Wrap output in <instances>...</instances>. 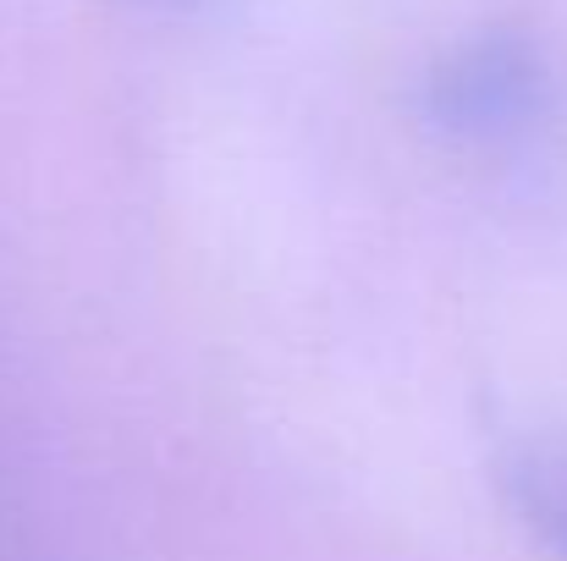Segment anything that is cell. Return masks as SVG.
I'll return each mask as SVG.
<instances>
[{"label":"cell","mask_w":567,"mask_h":561,"mask_svg":"<svg viewBox=\"0 0 567 561\" xmlns=\"http://www.w3.org/2000/svg\"><path fill=\"white\" fill-rule=\"evenodd\" d=\"M424 111L457 144H513L551 111V66L524 33H485L435 66Z\"/></svg>","instance_id":"1"},{"label":"cell","mask_w":567,"mask_h":561,"mask_svg":"<svg viewBox=\"0 0 567 561\" xmlns=\"http://www.w3.org/2000/svg\"><path fill=\"white\" fill-rule=\"evenodd\" d=\"M513 490H518V512L529 518V529L567 561V457L518 463Z\"/></svg>","instance_id":"2"}]
</instances>
